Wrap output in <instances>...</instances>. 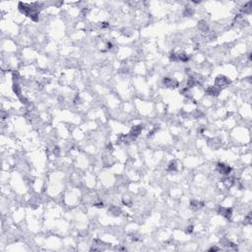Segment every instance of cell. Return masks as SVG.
<instances>
[{
	"instance_id": "cell-1",
	"label": "cell",
	"mask_w": 252,
	"mask_h": 252,
	"mask_svg": "<svg viewBox=\"0 0 252 252\" xmlns=\"http://www.w3.org/2000/svg\"><path fill=\"white\" fill-rule=\"evenodd\" d=\"M228 84H230V80H228L227 77H225V76L217 77V79H216V86L217 87L224 88V87H226V86H228Z\"/></svg>"
},
{
	"instance_id": "cell-2",
	"label": "cell",
	"mask_w": 252,
	"mask_h": 252,
	"mask_svg": "<svg viewBox=\"0 0 252 252\" xmlns=\"http://www.w3.org/2000/svg\"><path fill=\"white\" fill-rule=\"evenodd\" d=\"M218 170L222 174H228L231 173V168L224 164H218Z\"/></svg>"
},
{
	"instance_id": "cell-3",
	"label": "cell",
	"mask_w": 252,
	"mask_h": 252,
	"mask_svg": "<svg viewBox=\"0 0 252 252\" xmlns=\"http://www.w3.org/2000/svg\"><path fill=\"white\" fill-rule=\"evenodd\" d=\"M164 83L167 87H170V88H175L176 86L178 85V83H177L175 80L170 79V78H165Z\"/></svg>"
},
{
	"instance_id": "cell-4",
	"label": "cell",
	"mask_w": 252,
	"mask_h": 252,
	"mask_svg": "<svg viewBox=\"0 0 252 252\" xmlns=\"http://www.w3.org/2000/svg\"><path fill=\"white\" fill-rule=\"evenodd\" d=\"M207 92H208L209 94H211V96H217L220 92V89H219V87H217V86H214V87H211L210 89H209Z\"/></svg>"
}]
</instances>
